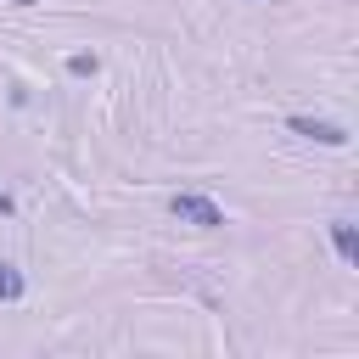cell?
<instances>
[{
    "label": "cell",
    "instance_id": "obj_1",
    "mask_svg": "<svg viewBox=\"0 0 359 359\" xmlns=\"http://www.w3.org/2000/svg\"><path fill=\"white\" fill-rule=\"evenodd\" d=\"M168 213H174L180 224H196V230H219V224H224V208H219L213 196H202V191H180V196H168Z\"/></svg>",
    "mask_w": 359,
    "mask_h": 359
},
{
    "label": "cell",
    "instance_id": "obj_2",
    "mask_svg": "<svg viewBox=\"0 0 359 359\" xmlns=\"http://www.w3.org/2000/svg\"><path fill=\"white\" fill-rule=\"evenodd\" d=\"M286 129H292V135H303V140H314V146H348V129H342V123H331V118L292 112V118H286Z\"/></svg>",
    "mask_w": 359,
    "mask_h": 359
},
{
    "label": "cell",
    "instance_id": "obj_3",
    "mask_svg": "<svg viewBox=\"0 0 359 359\" xmlns=\"http://www.w3.org/2000/svg\"><path fill=\"white\" fill-rule=\"evenodd\" d=\"M331 247H337V258H342V264H359V236H353V224H348V219H331Z\"/></svg>",
    "mask_w": 359,
    "mask_h": 359
},
{
    "label": "cell",
    "instance_id": "obj_4",
    "mask_svg": "<svg viewBox=\"0 0 359 359\" xmlns=\"http://www.w3.org/2000/svg\"><path fill=\"white\" fill-rule=\"evenodd\" d=\"M22 292H28V280H22V269L0 258V303H22Z\"/></svg>",
    "mask_w": 359,
    "mask_h": 359
},
{
    "label": "cell",
    "instance_id": "obj_5",
    "mask_svg": "<svg viewBox=\"0 0 359 359\" xmlns=\"http://www.w3.org/2000/svg\"><path fill=\"white\" fill-rule=\"evenodd\" d=\"M95 67H101V62H95V56H67V73H73V79H90V73H95Z\"/></svg>",
    "mask_w": 359,
    "mask_h": 359
},
{
    "label": "cell",
    "instance_id": "obj_6",
    "mask_svg": "<svg viewBox=\"0 0 359 359\" xmlns=\"http://www.w3.org/2000/svg\"><path fill=\"white\" fill-rule=\"evenodd\" d=\"M11 208H17V202H11V196H6V191H0V219H6V213H11Z\"/></svg>",
    "mask_w": 359,
    "mask_h": 359
},
{
    "label": "cell",
    "instance_id": "obj_7",
    "mask_svg": "<svg viewBox=\"0 0 359 359\" xmlns=\"http://www.w3.org/2000/svg\"><path fill=\"white\" fill-rule=\"evenodd\" d=\"M11 6H34V0H11Z\"/></svg>",
    "mask_w": 359,
    "mask_h": 359
}]
</instances>
